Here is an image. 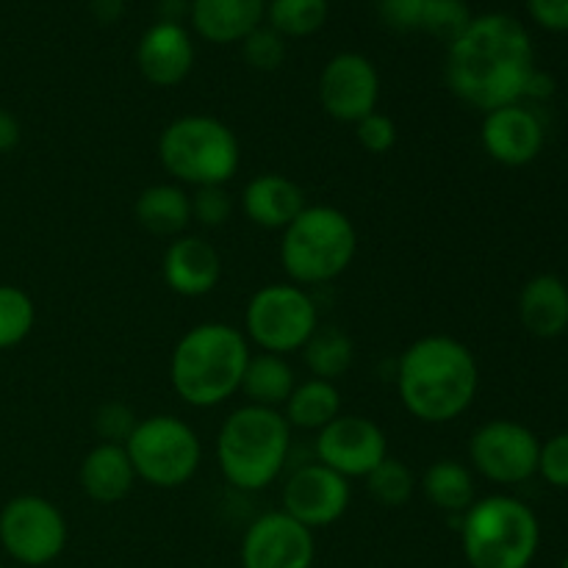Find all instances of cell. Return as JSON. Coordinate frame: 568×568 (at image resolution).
<instances>
[{"label": "cell", "mask_w": 568, "mask_h": 568, "mask_svg": "<svg viewBox=\"0 0 568 568\" xmlns=\"http://www.w3.org/2000/svg\"><path fill=\"white\" fill-rule=\"evenodd\" d=\"M536 70L530 33L510 14L471 17L469 28L449 42V92L483 114L521 103Z\"/></svg>", "instance_id": "cell-1"}, {"label": "cell", "mask_w": 568, "mask_h": 568, "mask_svg": "<svg viewBox=\"0 0 568 568\" xmlns=\"http://www.w3.org/2000/svg\"><path fill=\"white\" fill-rule=\"evenodd\" d=\"M397 394L422 425H449L475 405L480 366L475 353L447 333H430L403 349L397 361Z\"/></svg>", "instance_id": "cell-2"}, {"label": "cell", "mask_w": 568, "mask_h": 568, "mask_svg": "<svg viewBox=\"0 0 568 568\" xmlns=\"http://www.w3.org/2000/svg\"><path fill=\"white\" fill-rule=\"evenodd\" d=\"M253 355L247 336L227 322H200L189 327L170 355V386L189 408L225 405L242 388Z\"/></svg>", "instance_id": "cell-3"}, {"label": "cell", "mask_w": 568, "mask_h": 568, "mask_svg": "<svg viewBox=\"0 0 568 568\" xmlns=\"http://www.w3.org/2000/svg\"><path fill=\"white\" fill-rule=\"evenodd\" d=\"M292 455V427L281 410L239 405L216 433V464L227 486L255 494L283 475Z\"/></svg>", "instance_id": "cell-4"}, {"label": "cell", "mask_w": 568, "mask_h": 568, "mask_svg": "<svg viewBox=\"0 0 568 568\" xmlns=\"http://www.w3.org/2000/svg\"><path fill=\"white\" fill-rule=\"evenodd\" d=\"M281 233L283 272L303 288L342 277L358 253L355 222L336 205H305Z\"/></svg>", "instance_id": "cell-5"}, {"label": "cell", "mask_w": 568, "mask_h": 568, "mask_svg": "<svg viewBox=\"0 0 568 568\" xmlns=\"http://www.w3.org/2000/svg\"><path fill=\"white\" fill-rule=\"evenodd\" d=\"M538 544V516L510 494L475 499L460 516V547L471 568H530Z\"/></svg>", "instance_id": "cell-6"}, {"label": "cell", "mask_w": 568, "mask_h": 568, "mask_svg": "<svg viewBox=\"0 0 568 568\" xmlns=\"http://www.w3.org/2000/svg\"><path fill=\"white\" fill-rule=\"evenodd\" d=\"M159 161L181 186H227L242 166V144L216 116L186 114L161 131Z\"/></svg>", "instance_id": "cell-7"}, {"label": "cell", "mask_w": 568, "mask_h": 568, "mask_svg": "<svg viewBox=\"0 0 568 568\" xmlns=\"http://www.w3.org/2000/svg\"><path fill=\"white\" fill-rule=\"evenodd\" d=\"M133 471L142 483L172 491L192 480L203 464V442L186 419L172 414H153L139 419L125 442Z\"/></svg>", "instance_id": "cell-8"}, {"label": "cell", "mask_w": 568, "mask_h": 568, "mask_svg": "<svg viewBox=\"0 0 568 568\" xmlns=\"http://www.w3.org/2000/svg\"><path fill=\"white\" fill-rule=\"evenodd\" d=\"M320 331V308L308 288L297 283H266L244 308V336L250 347H258L261 353L283 355L308 344V338Z\"/></svg>", "instance_id": "cell-9"}, {"label": "cell", "mask_w": 568, "mask_h": 568, "mask_svg": "<svg viewBox=\"0 0 568 568\" xmlns=\"http://www.w3.org/2000/svg\"><path fill=\"white\" fill-rule=\"evenodd\" d=\"M67 538V516L48 497L17 494L0 508V547L20 566H50L64 555Z\"/></svg>", "instance_id": "cell-10"}, {"label": "cell", "mask_w": 568, "mask_h": 568, "mask_svg": "<svg viewBox=\"0 0 568 568\" xmlns=\"http://www.w3.org/2000/svg\"><path fill=\"white\" fill-rule=\"evenodd\" d=\"M538 453L536 433L514 419L483 422L469 438L471 471L497 486H519L538 475Z\"/></svg>", "instance_id": "cell-11"}, {"label": "cell", "mask_w": 568, "mask_h": 568, "mask_svg": "<svg viewBox=\"0 0 568 568\" xmlns=\"http://www.w3.org/2000/svg\"><path fill=\"white\" fill-rule=\"evenodd\" d=\"M316 464L327 466L347 480H364L388 458V438L377 422L358 414H338L316 433Z\"/></svg>", "instance_id": "cell-12"}, {"label": "cell", "mask_w": 568, "mask_h": 568, "mask_svg": "<svg viewBox=\"0 0 568 568\" xmlns=\"http://www.w3.org/2000/svg\"><path fill=\"white\" fill-rule=\"evenodd\" d=\"M320 105L331 120L355 125L381 103V72L364 53H338L322 67L316 83Z\"/></svg>", "instance_id": "cell-13"}, {"label": "cell", "mask_w": 568, "mask_h": 568, "mask_svg": "<svg viewBox=\"0 0 568 568\" xmlns=\"http://www.w3.org/2000/svg\"><path fill=\"white\" fill-rule=\"evenodd\" d=\"M349 503H353V486L347 477L336 475L316 460L294 469L281 488V510L308 530L336 525L349 510Z\"/></svg>", "instance_id": "cell-14"}, {"label": "cell", "mask_w": 568, "mask_h": 568, "mask_svg": "<svg viewBox=\"0 0 568 568\" xmlns=\"http://www.w3.org/2000/svg\"><path fill=\"white\" fill-rule=\"evenodd\" d=\"M239 560L242 568H314V530L294 521L283 510L261 514L244 530Z\"/></svg>", "instance_id": "cell-15"}, {"label": "cell", "mask_w": 568, "mask_h": 568, "mask_svg": "<svg viewBox=\"0 0 568 568\" xmlns=\"http://www.w3.org/2000/svg\"><path fill=\"white\" fill-rule=\"evenodd\" d=\"M480 142L488 159L503 166H527L541 155L547 133L541 120L527 105L514 103L494 109L483 116Z\"/></svg>", "instance_id": "cell-16"}, {"label": "cell", "mask_w": 568, "mask_h": 568, "mask_svg": "<svg viewBox=\"0 0 568 568\" xmlns=\"http://www.w3.org/2000/svg\"><path fill=\"white\" fill-rule=\"evenodd\" d=\"M161 277L172 294L200 300L214 292L222 281V255L209 239L183 233L170 239L161 255Z\"/></svg>", "instance_id": "cell-17"}, {"label": "cell", "mask_w": 568, "mask_h": 568, "mask_svg": "<svg viewBox=\"0 0 568 568\" xmlns=\"http://www.w3.org/2000/svg\"><path fill=\"white\" fill-rule=\"evenodd\" d=\"M136 67L155 89H172L194 70L192 33L181 22H155L142 33L136 48Z\"/></svg>", "instance_id": "cell-18"}, {"label": "cell", "mask_w": 568, "mask_h": 568, "mask_svg": "<svg viewBox=\"0 0 568 568\" xmlns=\"http://www.w3.org/2000/svg\"><path fill=\"white\" fill-rule=\"evenodd\" d=\"M305 192L300 183L281 172L255 175L242 192V211L255 227L264 231H283L294 222V216L305 209Z\"/></svg>", "instance_id": "cell-19"}, {"label": "cell", "mask_w": 568, "mask_h": 568, "mask_svg": "<svg viewBox=\"0 0 568 568\" xmlns=\"http://www.w3.org/2000/svg\"><path fill=\"white\" fill-rule=\"evenodd\" d=\"M189 20L197 37L211 44H239L264 26L266 0H192Z\"/></svg>", "instance_id": "cell-20"}, {"label": "cell", "mask_w": 568, "mask_h": 568, "mask_svg": "<svg viewBox=\"0 0 568 568\" xmlns=\"http://www.w3.org/2000/svg\"><path fill=\"white\" fill-rule=\"evenodd\" d=\"M136 471L122 444L98 442L78 466V486L92 503L116 505L136 486Z\"/></svg>", "instance_id": "cell-21"}, {"label": "cell", "mask_w": 568, "mask_h": 568, "mask_svg": "<svg viewBox=\"0 0 568 568\" xmlns=\"http://www.w3.org/2000/svg\"><path fill=\"white\" fill-rule=\"evenodd\" d=\"M519 322L536 338L564 336L568 331V283L564 277H530L519 294Z\"/></svg>", "instance_id": "cell-22"}, {"label": "cell", "mask_w": 568, "mask_h": 568, "mask_svg": "<svg viewBox=\"0 0 568 568\" xmlns=\"http://www.w3.org/2000/svg\"><path fill=\"white\" fill-rule=\"evenodd\" d=\"M133 214L139 225L153 236L175 239L192 225V197L181 183H153L139 192Z\"/></svg>", "instance_id": "cell-23"}, {"label": "cell", "mask_w": 568, "mask_h": 568, "mask_svg": "<svg viewBox=\"0 0 568 568\" xmlns=\"http://www.w3.org/2000/svg\"><path fill=\"white\" fill-rule=\"evenodd\" d=\"M419 488L433 508L453 516H464L477 499L475 471L455 458L433 460L422 475Z\"/></svg>", "instance_id": "cell-24"}, {"label": "cell", "mask_w": 568, "mask_h": 568, "mask_svg": "<svg viewBox=\"0 0 568 568\" xmlns=\"http://www.w3.org/2000/svg\"><path fill=\"white\" fill-rule=\"evenodd\" d=\"M281 414L292 430L320 433L322 427H327L342 414V392L331 381L305 377L303 383L297 381V386H294L292 397L281 408Z\"/></svg>", "instance_id": "cell-25"}, {"label": "cell", "mask_w": 568, "mask_h": 568, "mask_svg": "<svg viewBox=\"0 0 568 568\" xmlns=\"http://www.w3.org/2000/svg\"><path fill=\"white\" fill-rule=\"evenodd\" d=\"M294 386H297V375H294V366L288 364V358L272 353H253L239 392L247 397L250 405L281 410L286 399L292 397Z\"/></svg>", "instance_id": "cell-26"}, {"label": "cell", "mask_w": 568, "mask_h": 568, "mask_svg": "<svg viewBox=\"0 0 568 568\" xmlns=\"http://www.w3.org/2000/svg\"><path fill=\"white\" fill-rule=\"evenodd\" d=\"M300 353H303L305 369L311 372V377L336 383L353 366L355 344L342 327H320Z\"/></svg>", "instance_id": "cell-27"}, {"label": "cell", "mask_w": 568, "mask_h": 568, "mask_svg": "<svg viewBox=\"0 0 568 568\" xmlns=\"http://www.w3.org/2000/svg\"><path fill=\"white\" fill-rule=\"evenodd\" d=\"M331 14L327 0H266V26L283 39L314 37Z\"/></svg>", "instance_id": "cell-28"}, {"label": "cell", "mask_w": 568, "mask_h": 568, "mask_svg": "<svg viewBox=\"0 0 568 568\" xmlns=\"http://www.w3.org/2000/svg\"><path fill=\"white\" fill-rule=\"evenodd\" d=\"M364 486L381 508H405L416 494V475L405 460L388 455L364 477Z\"/></svg>", "instance_id": "cell-29"}, {"label": "cell", "mask_w": 568, "mask_h": 568, "mask_svg": "<svg viewBox=\"0 0 568 568\" xmlns=\"http://www.w3.org/2000/svg\"><path fill=\"white\" fill-rule=\"evenodd\" d=\"M37 325V305L20 286L0 283V349L20 347Z\"/></svg>", "instance_id": "cell-30"}, {"label": "cell", "mask_w": 568, "mask_h": 568, "mask_svg": "<svg viewBox=\"0 0 568 568\" xmlns=\"http://www.w3.org/2000/svg\"><path fill=\"white\" fill-rule=\"evenodd\" d=\"M471 11L464 0H430L422 14L419 31L430 33V37L444 39V42H455L460 33L469 28Z\"/></svg>", "instance_id": "cell-31"}, {"label": "cell", "mask_w": 568, "mask_h": 568, "mask_svg": "<svg viewBox=\"0 0 568 568\" xmlns=\"http://www.w3.org/2000/svg\"><path fill=\"white\" fill-rule=\"evenodd\" d=\"M239 44H242L244 61L258 72H275L286 61V39L270 26H258Z\"/></svg>", "instance_id": "cell-32"}, {"label": "cell", "mask_w": 568, "mask_h": 568, "mask_svg": "<svg viewBox=\"0 0 568 568\" xmlns=\"http://www.w3.org/2000/svg\"><path fill=\"white\" fill-rule=\"evenodd\" d=\"M192 222L203 227H222L233 216V197L227 186H200L192 194Z\"/></svg>", "instance_id": "cell-33"}, {"label": "cell", "mask_w": 568, "mask_h": 568, "mask_svg": "<svg viewBox=\"0 0 568 568\" xmlns=\"http://www.w3.org/2000/svg\"><path fill=\"white\" fill-rule=\"evenodd\" d=\"M139 425V416L133 414L131 405L125 403H103L94 414V433L103 444H122L131 438L133 427Z\"/></svg>", "instance_id": "cell-34"}, {"label": "cell", "mask_w": 568, "mask_h": 568, "mask_svg": "<svg viewBox=\"0 0 568 568\" xmlns=\"http://www.w3.org/2000/svg\"><path fill=\"white\" fill-rule=\"evenodd\" d=\"M353 128L361 148L372 155L392 153L394 144H397V122H394L388 114H383V111H372L369 116L355 122Z\"/></svg>", "instance_id": "cell-35"}, {"label": "cell", "mask_w": 568, "mask_h": 568, "mask_svg": "<svg viewBox=\"0 0 568 568\" xmlns=\"http://www.w3.org/2000/svg\"><path fill=\"white\" fill-rule=\"evenodd\" d=\"M538 475L552 488H568V433H558V436L541 442Z\"/></svg>", "instance_id": "cell-36"}, {"label": "cell", "mask_w": 568, "mask_h": 568, "mask_svg": "<svg viewBox=\"0 0 568 568\" xmlns=\"http://www.w3.org/2000/svg\"><path fill=\"white\" fill-rule=\"evenodd\" d=\"M430 0H377L381 20L399 33L419 31L422 14Z\"/></svg>", "instance_id": "cell-37"}, {"label": "cell", "mask_w": 568, "mask_h": 568, "mask_svg": "<svg viewBox=\"0 0 568 568\" xmlns=\"http://www.w3.org/2000/svg\"><path fill=\"white\" fill-rule=\"evenodd\" d=\"M527 11L544 31L568 33V0H527Z\"/></svg>", "instance_id": "cell-38"}, {"label": "cell", "mask_w": 568, "mask_h": 568, "mask_svg": "<svg viewBox=\"0 0 568 568\" xmlns=\"http://www.w3.org/2000/svg\"><path fill=\"white\" fill-rule=\"evenodd\" d=\"M22 139V125L11 111L0 109V155L11 153V150L20 144Z\"/></svg>", "instance_id": "cell-39"}, {"label": "cell", "mask_w": 568, "mask_h": 568, "mask_svg": "<svg viewBox=\"0 0 568 568\" xmlns=\"http://www.w3.org/2000/svg\"><path fill=\"white\" fill-rule=\"evenodd\" d=\"M555 92V81H552V75H547V72H541V70H536L530 75V81H527V92H525V98H532V100H544V98H549V94Z\"/></svg>", "instance_id": "cell-40"}, {"label": "cell", "mask_w": 568, "mask_h": 568, "mask_svg": "<svg viewBox=\"0 0 568 568\" xmlns=\"http://www.w3.org/2000/svg\"><path fill=\"white\" fill-rule=\"evenodd\" d=\"M92 11L100 22H114L122 14V0H92Z\"/></svg>", "instance_id": "cell-41"}, {"label": "cell", "mask_w": 568, "mask_h": 568, "mask_svg": "<svg viewBox=\"0 0 568 568\" xmlns=\"http://www.w3.org/2000/svg\"><path fill=\"white\" fill-rule=\"evenodd\" d=\"M183 11H189L186 0H161V22H181Z\"/></svg>", "instance_id": "cell-42"}, {"label": "cell", "mask_w": 568, "mask_h": 568, "mask_svg": "<svg viewBox=\"0 0 568 568\" xmlns=\"http://www.w3.org/2000/svg\"><path fill=\"white\" fill-rule=\"evenodd\" d=\"M560 568H568V555L564 558V564H560Z\"/></svg>", "instance_id": "cell-43"}, {"label": "cell", "mask_w": 568, "mask_h": 568, "mask_svg": "<svg viewBox=\"0 0 568 568\" xmlns=\"http://www.w3.org/2000/svg\"><path fill=\"white\" fill-rule=\"evenodd\" d=\"M0 568H6V566H3V564H0Z\"/></svg>", "instance_id": "cell-44"}]
</instances>
